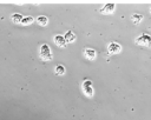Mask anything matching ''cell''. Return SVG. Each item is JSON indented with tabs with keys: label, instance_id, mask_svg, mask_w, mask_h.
Here are the masks:
<instances>
[{
	"label": "cell",
	"instance_id": "6da1fadb",
	"mask_svg": "<svg viewBox=\"0 0 151 120\" xmlns=\"http://www.w3.org/2000/svg\"><path fill=\"white\" fill-rule=\"evenodd\" d=\"M40 58L42 60H46V61H50L52 60L53 55H52V52H51V48L47 44H42L40 46Z\"/></svg>",
	"mask_w": 151,
	"mask_h": 120
},
{
	"label": "cell",
	"instance_id": "7a4b0ae2",
	"mask_svg": "<svg viewBox=\"0 0 151 120\" xmlns=\"http://www.w3.org/2000/svg\"><path fill=\"white\" fill-rule=\"evenodd\" d=\"M81 89H83V93L87 98H92L93 96L94 89H93V85H92V81L91 80H84V82L81 85Z\"/></svg>",
	"mask_w": 151,
	"mask_h": 120
},
{
	"label": "cell",
	"instance_id": "3957f363",
	"mask_svg": "<svg viewBox=\"0 0 151 120\" xmlns=\"http://www.w3.org/2000/svg\"><path fill=\"white\" fill-rule=\"evenodd\" d=\"M136 44L140 46H151V36L149 34H142L136 39Z\"/></svg>",
	"mask_w": 151,
	"mask_h": 120
},
{
	"label": "cell",
	"instance_id": "277c9868",
	"mask_svg": "<svg viewBox=\"0 0 151 120\" xmlns=\"http://www.w3.org/2000/svg\"><path fill=\"white\" fill-rule=\"evenodd\" d=\"M107 51H109V53L116 54V53H119L122 51V46L118 42H110L107 45Z\"/></svg>",
	"mask_w": 151,
	"mask_h": 120
},
{
	"label": "cell",
	"instance_id": "5b68a950",
	"mask_svg": "<svg viewBox=\"0 0 151 120\" xmlns=\"http://www.w3.org/2000/svg\"><path fill=\"white\" fill-rule=\"evenodd\" d=\"M114 8H116V4H113V2H109V4L104 5V7H101L100 12H101L103 14H111V13L114 11Z\"/></svg>",
	"mask_w": 151,
	"mask_h": 120
},
{
	"label": "cell",
	"instance_id": "8992f818",
	"mask_svg": "<svg viewBox=\"0 0 151 120\" xmlns=\"http://www.w3.org/2000/svg\"><path fill=\"white\" fill-rule=\"evenodd\" d=\"M53 40H54L55 45H57V46H59V47H65V46L67 45L63 35H59V34H58V35H55V36H54V39H53Z\"/></svg>",
	"mask_w": 151,
	"mask_h": 120
},
{
	"label": "cell",
	"instance_id": "52a82bcc",
	"mask_svg": "<svg viewBox=\"0 0 151 120\" xmlns=\"http://www.w3.org/2000/svg\"><path fill=\"white\" fill-rule=\"evenodd\" d=\"M84 55L88 60H94V58H96V51L92 49V48H86V49H84Z\"/></svg>",
	"mask_w": 151,
	"mask_h": 120
},
{
	"label": "cell",
	"instance_id": "ba28073f",
	"mask_svg": "<svg viewBox=\"0 0 151 120\" xmlns=\"http://www.w3.org/2000/svg\"><path fill=\"white\" fill-rule=\"evenodd\" d=\"M64 39H65L66 44L73 42V41H76V34H74L72 31H67V32L65 33V35H64Z\"/></svg>",
	"mask_w": 151,
	"mask_h": 120
},
{
	"label": "cell",
	"instance_id": "9c48e42d",
	"mask_svg": "<svg viewBox=\"0 0 151 120\" xmlns=\"http://www.w3.org/2000/svg\"><path fill=\"white\" fill-rule=\"evenodd\" d=\"M131 20H132V22H133L134 25H138V24L143 20V14H140V13H134V14L131 16Z\"/></svg>",
	"mask_w": 151,
	"mask_h": 120
},
{
	"label": "cell",
	"instance_id": "30bf717a",
	"mask_svg": "<svg viewBox=\"0 0 151 120\" xmlns=\"http://www.w3.org/2000/svg\"><path fill=\"white\" fill-rule=\"evenodd\" d=\"M11 19H12V21H13L14 24H19V22H21V20H22V15H21L20 13H14V14H12Z\"/></svg>",
	"mask_w": 151,
	"mask_h": 120
},
{
	"label": "cell",
	"instance_id": "8fae6325",
	"mask_svg": "<svg viewBox=\"0 0 151 120\" xmlns=\"http://www.w3.org/2000/svg\"><path fill=\"white\" fill-rule=\"evenodd\" d=\"M37 22H38L39 25H41V26H46L47 22H48V19H47L45 15H40V16L37 18Z\"/></svg>",
	"mask_w": 151,
	"mask_h": 120
},
{
	"label": "cell",
	"instance_id": "7c38bea8",
	"mask_svg": "<svg viewBox=\"0 0 151 120\" xmlns=\"http://www.w3.org/2000/svg\"><path fill=\"white\" fill-rule=\"evenodd\" d=\"M54 72L57 75H63V74H65V67L63 65H58V66H55Z\"/></svg>",
	"mask_w": 151,
	"mask_h": 120
},
{
	"label": "cell",
	"instance_id": "4fadbf2b",
	"mask_svg": "<svg viewBox=\"0 0 151 120\" xmlns=\"http://www.w3.org/2000/svg\"><path fill=\"white\" fill-rule=\"evenodd\" d=\"M33 18L32 16H25V18H22V20H21V24L22 25H29V24H32L33 22Z\"/></svg>",
	"mask_w": 151,
	"mask_h": 120
},
{
	"label": "cell",
	"instance_id": "5bb4252c",
	"mask_svg": "<svg viewBox=\"0 0 151 120\" xmlns=\"http://www.w3.org/2000/svg\"><path fill=\"white\" fill-rule=\"evenodd\" d=\"M150 12H151V8H150Z\"/></svg>",
	"mask_w": 151,
	"mask_h": 120
}]
</instances>
